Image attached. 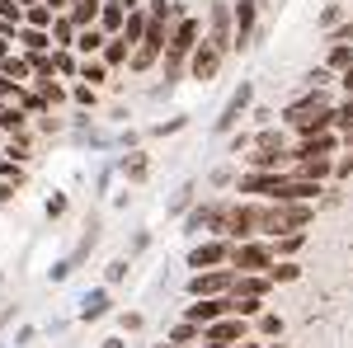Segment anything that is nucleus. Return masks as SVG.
I'll return each instance as SVG.
<instances>
[{"label": "nucleus", "instance_id": "3", "mask_svg": "<svg viewBox=\"0 0 353 348\" xmlns=\"http://www.w3.org/2000/svg\"><path fill=\"white\" fill-rule=\"evenodd\" d=\"M198 43H203V24H198V19H174V28H170V43H165V66L189 61Z\"/></svg>", "mask_w": 353, "mask_h": 348}, {"label": "nucleus", "instance_id": "42", "mask_svg": "<svg viewBox=\"0 0 353 348\" xmlns=\"http://www.w3.org/2000/svg\"><path fill=\"white\" fill-rule=\"evenodd\" d=\"M334 174H339V179H349V174H353V151L344 156V161H339V170H334Z\"/></svg>", "mask_w": 353, "mask_h": 348}, {"label": "nucleus", "instance_id": "44", "mask_svg": "<svg viewBox=\"0 0 353 348\" xmlns=\"http://www.w3.org/2000/svg\"><path fill=\"white\" fill-rule=\"evenodd\" d=\"M344 90H349V94H353V66H349V71H344Z\"/></svg>", "mask_w": 353, "mask_h": 348}, {"label": "nucleus", "instance_id": "39", "mask_svg": "<svg viewBox=\"0 0 353 348\" xmlns=\"http://www.w3.org/2000/svg\"><path fill=\"white\" fill-rule=\"evenodd\" d=\"M10 156H14V161H24V156H28V141H24V136H19V141H10Z\"/></svg>", "mask_w": 353, "mask_h": 348}, {"label": "nucleus", "instance_id": "34", "mask_svg": "<svg viewBox=\"0 0 353 348\" xmlns=\"http://www.w3.org/2000/svg\"><path fill=\"white\" fill-rule=\"evenodd\" d=\"M52 61H57V71H61V76H76V61H71V52H66V48H61V52H52Z\"/></svg>", "mask_w": 353, "mask_h": 348}, {"label": "nucleus", "instance_id": "9", "mask_svg": "<svg viewBox=\"0 0 353 348\" xmlns=\"http://www.w3.org/2000/svg\"><path fill=\"white\" fill-rule=\"evenodd\" d=\"M221 316H231V296H198L189 306V320L193 325H212Z\"/></svg>", "mask_w": 353, "mask_h": 348}, {"label": "nucleus", "instance_id": "51", "mask_svg": "<svg viewBox=\"0 0 353 348\" xmlns=\"http://www.w3.org/2000/svg\"><path fill=\"white\" fill-rule=\"evenodd\" d=\"M236 348H254V344H236Z\"/></svg>", "mask_w": 353, "mask_h": 348}, {"label": "nucleus", "instance_id": "40", "mask_svg": "<svg viewBox=\"0 0 353 348\" xmlns=\"http://www.w3.org/2000/svg\"><path fill=\"white\" fill-rule=\"evenodd\" d=\"M43 5H48L52 14H71V0H43Z\"/></svg>", "mask_w": 353, "mask_h": 348}, {"label": "nucleus", "instance_id": "7", "mask_svg": "<svg viewBox=\"0 0 353 348\" xmlns=\"http://www.w3.org/2000/svg\"><path fill=\"white\" fill-rule=\"evenodd\" d=\"M231 273H217V268H203V273H193V283H189V296L198 301V296H226L231 292Z\"/></svg>", "mask_w": 353, "mask_h": 348}, {"label": "nucleus", "instance_id": "27", "mask_svg": "<svg viewBox=\"0 0 353 348\" xmlns=\"http://www.w3.org/2000/svg\"><path fill=\"white\" fill-rule=\"evenodd\" d=\"M76 48H81V52H99V48H104V28H81V33H76Z\"/></svg>", "mask_w": 353, "mask_h": 348}, {"label": "nucleus", "instance_id": "41", "mask_svg": "<svg viewBox=\"0 0 353 348\" xmlns=\"http://www.w3.org/2000/svg\"><path fill=\"white\" fill-rule=\"evenodd\" d=\"M76 104H94V85H81L76 90Z\"/></svg>", "mask_w": 353, "mask_h": 348}, {"label": "nucleus", "instance_id": "43", "mask_svg": "<svg viewBox=\"0 0 353 348\" xmlns=\"http://www.w3.org/2000/svg\"><path fill=\"white\" fill-rule=\"evenodd\" d=\"M334 43H353V28H339V33H334Z\"/></svg>", "mask_w": 353, "mask_h": 348}, {"label": "nucleus", "instance_id": "30", "mask_svg": "<svg viewBox=\"0 0 353 348\" xmlns=\"http://www.w3.org/2000/svg\"><path fill=\"white\" fill-rule=\"evenodd\" d=\"M52 33H57V43H61V48H66V43H76V24H71V14H57Z\"/></svg>", "mask_w": 353, "mask_h": 348}, {"label": "nucleus", "instance_id": "28", "mask_svg": "<svg viewBox=\"0 0 353 348\" xmlns=\"http://www.w3.org/2000/svg\"><path fill=\"white\" fill-rule=\"evenodd\" d=\"M353 66V48L349 43H334V48H330V71H349Z\"/></svg>", "mask_w": 353, "mask_h": 348}, {"label": "nucleus", "instance_id": "24", "mask_svg": "<svg viewBox=\"0 0 353 348\" xmlns=\"http://www.w3.org/2000/svg\"><path fill=\"white\" fill-rule=\"evenodd\" d=\"M297 174H301V179H316V184H321L325 174H334V170H330V156H321V161H297Z\"/></svg>", "mask_w": 353, "mask_h": 348}, {"label": "nucleus", "instance_id": "11", "mask_svg": "<svg viewBox=\"0 0 353 348\" xmlns=\"http://www.w3.org/2000/svg\"><path fill=\"white\" fill-rule=\"evenodd\" d=\"M344 136H330V132H306L297 141V161H321V156H330L334 146H339Z\"/></svg>", "mask_w": 353, "mask_h": 348}, {"label": "nucleus", "instance_id": "4", "mask_svg": "<svg viewBox=\"0 0 353 348\" xmlns=\"http://www.w3.org/2000/svg\"><path fill=\"white\" fill-rule=\"evenodd\" d=\"M250 165H254V170H283V165H288V146H283V136H278V132H259V136H254V146H250Z\"/></svg>", "mask_w": 353, "mask_h": 348}, {"label": "nucleus", "instance_id": "47", "mask_svg": "<svg viewBox=\"0 0 353 348\" xmlns=\"http://www.w3.org/2000/svg\"><path fill=\"white\" fill-rule=\"evenodd\" d=\"M118 5H123V10H137V0H118Z\"/></svg>", "mask_w": 353, "mask_h": 348}, {"label": "nucleus", "instance_id": "8", "mask_svg": "<svg viewBox=\"0 0 353 348\" xmlns=\"http://www.w3.org/2000/svg\"><path fill=\"white\" fill-rule=\"evenodd\" d=\"M203 339L208 344H245V320L241 316H221V320L203 325Z\"/></svg>", "mask_w": 353, "mask_h": 348}, {"label": "nucleus", "instance_id": "19", "mask_svg": "<svg viewBox=\"0 0 353 348\" xmlns=\"http://www.w3.org/2000/svg\"><path fill=\"white\" fill-rule=\"evenodd\" d=\"M146 24H151V14H146V10H128V24H123V38H128V43H141V38H146Z\"/></svg>", "mask_w": 353, "mask_h": 348}, {"label": "nucleus", "instance_id": "37", "mask_svg": "<svg viewBox=\"0 0 353 348\" xmlns=\"http://www.w3.org/2000/svg\"><path fill=\"white\" fill-rule=\"evenodd\" d=\"M128 179H146V161H141V156L128 161Z\"/></svg>", "mask_w": 353, "mask_h": 348}, {"label": "nucleus", "instance_id": "17", "mask_svg": "<svg viewBox=\"0 0 353 348\" xmlns=\"http://www.w3.org/2000/svg\"><path fill=\"white\" fill-rule=\"evenodd\" d=\"M99 10H104L99 0H76V5H71V24L76 28H94L99 24Z\"/></svg>", "mask_w": 353, "mask_h": 348}, {"label": "nucleus", "instance_id": "18", "mask_svg": "<svg viewBox=\"0 0 353 348\" xmlns=\"http://www.w3.org/2000/svg\"><path fill=\"white\" fill-rule=\"evenodd\" d=\"M123 24H128V10H123L118 0L99 10V28H104V33H118V38H123Z\"/></svg>", "mask_w": 353, "mask_h": 348}, {"label": "nucleus", "instance_id": "36", "mask_svg": "<svg viewBox=\"0 0 353 348\" xmlns=\"http://www.w3.org/2000/svg\"><path fill=\"white\" fill-rule=\"evenodd\" d=\"M334 123H339V127H344V132H349V127H353V104L334 108Z\"/></svg>", "mask_w": 353, "mask_h": 348}, {"label": "nucleus", "instance_id": "38", "mask_svg": "<svg viewBox=\"0 0 353 348\" xmlns=\"http://www.w3.org/2000/svg\"><path fill=\"white\" fill-rule=\"evenodd\" d=\"M259 329H264V334H283V320H278V316H264Z\"/></svg>", "mask_w": 353, "mask_h": 348}, {"label": "nucleus", "instance_id": "46", "mask_svg": "<svg viewBox=\"0 0 353 348\" xmlns=\"http://www.w3.org/2000/svg\"><path fill=\"white\" fill-rule=\"evenodd\" d=\"M203 348H236V344H208V339H203Z\"/></svg>", "mask_w": 353, "mask_h": 348}, {"label": "nucleus", "instance_id": "14", "mask_svg": "<svg viewBox=\"0 0 353 348\" xmlns=\"http://www.w3.org/2000/svg\"><path fill=\"white\" fill-rule=\"evenodd\" d=\"M226 254H231V245L208 240V245H198V249H189V264H193V273H203V268H217Z\"/></svg>", "mask_w": 353, "mask_h": 348}, {"label": "nucleus", "instance_id": "10", "mask_svg": "<svg viewBox=\"0 0 353 348\" xmlns=\"http://www.w3.org/2000/svg\"><path fill=\"white\" fill-rule=\"evenodd\" d=\"M217 66H221V52L212 48V43H198V48H193V57H189V76L193 81H212Z\"/></svg>", "mask_w": 353, "mask_h": 348}, {"label": "nucleus", "instance_id": "12", "mask_svg": "<svg viewBox=\"0 0 353 348\" xmlns=\"http://www.w3.org/2000/svg\"><path fill=\"white\" fill-rule=\"evenodd\" d=\"M259 221H264V212L250 207V203H241V207H231V226H226V231H231L236 240H250V236L259 231Z\"/></svg>", "mask_w": 353, "mask_h": 348}, {"label": "nucleus", "instance_id": "45", "mask_svg": "<svg viewBox=\"0 0 353 348\" xmlns=\"http://www.w3.org/2000/svg\"><path fill=\"white\" fill-rule=\"evenodd\" d=\"M5 57H10V38H0V61H5Z\"/></svg>", "mask_w": 353, "mask_h": 348}, {"label": "nucleus", "instance_id": "16", "mask_svg": "<svg viewBox=\"0 0 353 348\" xmlns=\"http://www.w3.org/2000/svg\"><path fill=\"white\" fill-rule=\"evenodd\" d=\"M236 48H245L250 43V33H254V0H236Z\"/></svg>", "mask_w": 353, "mask_h": 348}, {"label": "nucleus", "instance_id": "23", "mask_svg": "<svg viewBox=\"0 0 353 348\" xmlns=\"http://www.w3.org/2000/svg\"><path fill=\"white\" fill-rule=\"evenodd\" d=\"M128 52H132V43H128V38H109V43H104V66H123Z\"/></svg>", "mask_w": 353, "mask_h": 348}, {"label": "nucleus", "instance_id": "52", "mask_svg": "<svg viewBox=\"0 0 353 348\" xmlns=\"http://www.w3.org/2000/svg\"><path fill=\"white\" fill-rule=\"evenodd\" d=\"M0 108H5V99H0Z\"/></svg>", "mask_w": 353, "mask_h": 348}, {"label": "nucleus", "instance_id": "2", "mask_svg": "<svg viewBox=\"0 0 353 348\" xmlns=\"http://www.w3.org/2000/svg\"><path fill=\"white\" fill-rule=\"evenodd\" d=\"M311 207L306 203H273L264 221H259V231H269V236H292V231H306L311 226Z\"/></svg>", "mask_w": 353, "mask_h": 348}, {"label": "nucleus", "instance_id": "6", "mask_svg": "<svg viewBox=\"0 0 353 348\" xmlns=\"http://www.w3.org/2000/svg\"><path fill=\"white\" fill-rule=\"evenodd\" d=\"M311 198H321V184H316V179H301L297 170L283 174V184L273 193V203H311Z\"/></svg>", "mask_w": 353, "mask_h": 348}, {"label": "nucleus", "instance_id": "48", "mask_svg": "<svg viewBox=\"0 0 353 348\" xmlns=\"http://www.w3.org/2000/svg\"><path fill=\"white\" fill-rule=\"evenodd\" d=\"M104 348H123V339H109V344H104Z\"/></svg>", "mask_w": 353, "mask_h": 348}, {"label": "nucleus", "instance_id": "13", "mask_svg": "<svg viewBox=\"0 0 353 348\" xmlns=\"http://www.w3.org/2000/svg\"><path fill=\"white\" fill-rule=\"evenodd\" d=\"M231 24H236V14L226 10V5H212V33H208V43L217 48V52H226L236 38H231Z\"/></svg>", "mask_w": 353, "mask_h": 348}, {"label": "nucleus", "instance_id": "49", "mask_svg": "<svg viewBox=\"0 0 353 348\" xmlns=\"http://www.w3.org/2000/svg\"><path fill=\"white\" fill-rule=\"evenodd\" d=\"M344 141H349V151H353V127H349V132H344Z\"/></svg>", "mask_w": 353, "mask_h": 348}, {"label": "nucleus", "instance_id": "25", "mask_svg": "<svg viewBox=\"0 0 353 348\" xmlns=\"http://www.w3.org/2000/svg\"><path fill=\"white\" fill-rule=\"evenodd\" d=\"M245 104H250V85H241V90H236V99H231V108L221 113V127H231V123H236V118L245 113Z\"/></svg>", "mask_w": 353, "mask_h": 348}, {"label": "nucleus", "instance_id": "33", "mask_svg": "<svg viewBox=\"0 0 353 348\" xmlns=\"http://www.w3.org/2000/svg\"><path fill=\"white\" fill-rule=\"evenodd\" d=\"M0 19H10V24H24V5H19V0H0Z\"/></svg>", "mask_w": 353, "mask_h": 348}, {"label": "nucleus", "instance_id": "1", "mask_svg": "<svg viewBox=\"0 0 353 348\" xmlns=\"http://www.w3.org/2000/svg\"><path fill=\"white\" fill-rule=\"evenodd\" d=\"M283 123H288V127H297L301 136H306V132H325L330 123H334V104L316 90V94H306V99H297V104L283 108Z\"/></svg>", "mask_w": 353, "mask_h": 348}, {"label": "nucleus", "instance_id": "20", "mask_svg": "<svg viewBox=\"0 0 353 348\" xmlns=\"http://www.w3.org/2000/svg\"><path fill=\"white\" fill-rule=\"evenodd\" d=\"M0 76H10V81L24 85L28 76H33V61H28V57H14V52H10L5 61H0Z\"/></svg>", "mask_w": 353, "mask_h": 348}, {"label": "nucleus", "instance_id": "21", "mask_svg": "<svg viewBox=\"0 0 353 348\" xmlns=\"http://www.w3.org/2000/svg\"><path fill=\"white\" fill-rule=\"evenodd\" d=\"M301 245H306V231H292V236H278V245H273V259H297Z\"/></svg>", "mask_w": 353, "mask_h": 348}, {"label": "nucleus", "instance_id": "31", "mask_svg": "<svg viewBox=\"0 0 353 348\" xmlns=\"http://www.w3.org/2000/svg\"><path fill=\"white\" fill-rule=\"evenodd\" d=\"M19 43H24L28 52H43V48H48V28H24Z\"/></svg>", "mask_w": 353, "mask_h": 348}, {"label": "nucleus", "instance_id": "35", "mask_svg": "<svg viewBox=\"0 0 353 348\" xmlns=\"http://www.w3.org/2000/svg\"><path fill=\"white\" fill-rule=\"evenodd\" d=\"M198 329H203V325L184 320V325H179V329H174V334H170V339H174V344H189V339H193V334H198Z\"/></svg>", "mask_w": 353, "mask_h": 348}, {"label": "nucleus", "instance_id": "29", "mask_svg": "<svg viewBox=\"0 0 353 348\" xmlns=\"http://www.w3.org/2000/svg\"><path fill=\"white\" fill-rule=\"evenodd\" d=\"M24 24H33V28H52V10H48V5H28V10H24Z\"/></svg>", "mask_w": 353, "mask_h": 348}, {"label": "nucleus", "instance_id": "32", "mask_svg": "<svg viewBox=\"0 0 353 348\" xmlns=\"http://www.w3.org/2000/svg\"><path fill=\"white\" fill-rule=\"evenodd\" d=\"M104 71H109L104 61H85V66H81V81L85 85H99V81H104Z\"/></svg>", "mask_w": 353, "mask_h": 348}, {"label": "nucleus", "instance_id": "5", "mask_svg": "<svg viewBox=\"0 0 353 348\" xmlns=\"http://www.w3.org/2000/svg\"><path fill=\"white\" fill-rule=\"evenodd\" d=\"M231 264H236V273H269L273 268V249L259 240H241L236 249H231Z\"/></svg>", "mask_w": 353, "mask_h": 348}, {"label": "nucleus", "instance_id": "26", "mask_svg": "<svg viewBox=\"0 0 353 348\" xmlns=\"http://www.w3.org/2000/svg\"><path fill=\"white\" fill-rule=\"evenodd\" d=\"M269 278H273V287H278V283H297V278H301V268L292 264V259H283V264H278V259H273Z\"/></svg>", "mask_w": 353, "mask_h": 348}, {"label": "nucleus", "instance_id": "22", "mask_svg": "<svg viewBox=\"0 0 353 348\" xmlns=\"http://www.w3.org/2000/svg\"><path fill=\"white\" fill-rule=\"evenodd\" d=\"M0 132H5V136H19V132H24V108H19V104H14V108H10V104L0 108Z\"/></svg>", "mask_w": 353, "mask_h": 348}, {"label": "nucleus", "instance_id": "50", "mask_svg": "<svg viewBox=\"0 0 353 348\" xmlns=\"http://www.w3.org/2000/svg\"><path fill=\"white\" fill-rule=\"evenodd\" d=\"M19 5H24V10H28V5H43V0H19Z\"/></svg>", "mask_w": 353, "mask_h": 348}, {"label": "nucleus", "instance_id": "15", "mask_svg": "<svg viewBox=\"0 0 353 348\" xmlns=\"http://www.w3.org/2000/svg\"><path fill=\"white\" fill-rule=\"evenodd\" d=\"M283 184V170H254V174H241V193H278Z\"/></svg>", "mask_w": 353, "mask_h": 348}]
</instances>
